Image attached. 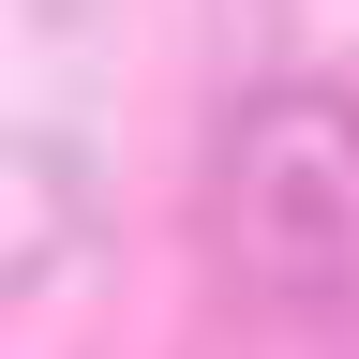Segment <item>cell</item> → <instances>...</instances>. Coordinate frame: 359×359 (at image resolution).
Returning a JSON list of instances; mask_svg holds the SVG:
<instances>
[{
  "label": "cell",
  "mask_w": 359,
  "mask_h": 359,
  "mask_svg": "<svg viewBox=\"0 0 359 359\" xmlns=\"http://www.w3.org/2000/svg\"><path fill=\"white\" fill-rule=\"evenodd\" d=\"M210 240L255 299L344 314L359 299V105L344 90H255L210 150Z\"/></svg>",
  "instance_id": "1"
}]
</instances>
